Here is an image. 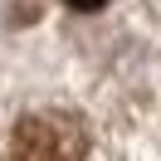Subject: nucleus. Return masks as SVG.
<instances>
[{
	"label": "nucleus",
	"instance_id": "f257e3e1",
	"mask_svg": "<svg viewBox=\"0 0 161 161\" xmlns=\"http://www.w3.org/2000/svg\"><path fill=\"white\" fill-rule=\"evenodd\" d=\"M88 151H93V142L78 112L39 108L15 122L5 161H88Z\"/></svg>",
	"mask_w": 161,
	"mask_h": 161
},
{
	"label": "nucleus",
	"instance_id": "f03ea898",
	"mask_svg": "<svg viewBox=\"0 0 161 161\" xmlns=\"http://www.w3.org/2000/svg\"><path fill=\"white\" fill-rule=\"evenodd\" d=\"M64 5H69V10H83V15H88V10H103L108 0H64Z\"/></svg>",
	"mask_w": 161,
	"mask_h": 161
}]
</instances>
